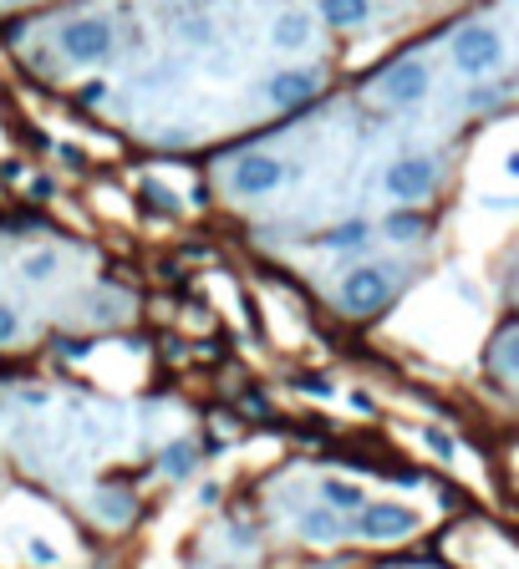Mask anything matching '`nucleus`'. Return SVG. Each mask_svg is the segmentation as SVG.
Here are the masks:
<instances>
[{"label":"nucleus","instance_id":"nucleus-1","mask_svg":"<svg viewBox=\"0 0 519 569\" xmlns=\"http://www.w3.org/2000/svg\"><path fill=\"white\" fill-rule=\"evenodd\" d=\"M509 26L505 21H489V15H469L453 26L448 36V67L469 82H494V76H509Z\"/></svg>","mask_w":519,"mask_h":569},{"label":"nucleus","instance_id":"nucleus-2","mask_svg":"<svg viewBox=\"0 0 519 569\" xmlns=\"http://www.w3.org/2000/svg\"><path fill=\"white\" fill-rule=\"evenodd\" d=\"M402 285H408L402 264L362 260L337 280V310H342L346 321H371V316H382V310L398 300Z\"/></svg>","mask_w":519,"mask_h":569},{"label":"nucleus","instance_id":"nucleus-3","mask_svg":"<svg viewBox=\"0 0 519 569\" xmlns=\"http://www.w3.org/2000/svg\"><path fill=\"white\" fill-rule=\"evenodd\" d=\"M51 46H57V57L76 72H103L107 61H118V21L113 15H67L57 21L51 31Z\"/></svg>","mask_w":519,"mask_h":569},{"label":"nucleus","instance_id":"nucleus-4","mask_svg":"<svg viewBox=\"0 0 519 569\" xmlns=\"http://www.w3.org/2000/svg\"><path fill=\"white\" fill-rule=\"evenodd\" d=\"M371 92H377V103L392 107V112L423 107L433 97V51L428 46H408L398 57H387L382 67L371 72Z\"/></svg>","mask_w":519,"mask_h":569},{"label":"nucleus","instance_id":"nucleus-5","mask_svg":"<svg viewBox=\"0 0 519 569\" xmlns=\"http://www.w3.org/2000/svg\"><path fill=\"white\" fill-rule=\"evenodd\" d=\"M285 178H291L285 158L250 147V153H239V158L224 168V193H229V199H239V204H255V199H270V193H281Z\"/></svg>","mask_w":519,"mask_h":569},{"label":"nucleus","instance_id":"nucleus-6","mask_svg":"<svg viewBox=\"0 0 519 569\" xmlns=\"http://www.w3.org/2000/svg\"><path fill=\"white\" fill-rule=\"evenodd\" d=\"M417 524H423V513L398 503V498H367V503L346 519V534L362 544H398V540H408V534H417Z\"/></svg>","mask_w":519,"mask_h":569},{"label":"nucleus","instance_id":"nucleus-7","mask_svg":"<svg viewBox=\"0 0 519 569\" xmlns=\"http://www.w3.org/2000/svg\"><path fill=\"white\" fill-rule=\"evenodd\" d=\"M438 163L423 158V153H408V158L398 163H387V174H382V193L387 199H398V204H423V199H433L438 193Z\"/></svg>","mask_w":519,"mask_h":569},{"label":"nucleus","instance_id":"nucleus-8","mask_svg":"<svg viewBox=\"0 0 519 569\" xmlns=\"http://www.w3.org/2000/svg\"><path fill=\"white\" fill-rule=\"evenodd\" d=\"M321 87H327V72L321 67H275L266 76V103L275 112H296V107H311Z\"/></svg>","mask_w":519,"mask_h":569},{"label":"nucleus","instance_id":"nucleus-9","mask_svg":"<svg viewBox=\"0 0 519 569\" xmlns=\"http://www.w3.org/2000/svg\"><path fill=\"white\" fill-rule=\"evenodd\" d=\"M311 36H316V15H311V5H285L275 21H270V46L275 51H306L311 46Z\"/></svg>","mask_w":519,"mask_h":569},{"label":"nucleus","instance_id":"nucleus-10","mask_svg":"<svg viewBox=\"0 0 519 569\" xmlns=\"http://www.w3.org/2000/svg\"><path fill=\"white\" fill-rule=\"evenodd\" d=\"M484 361H489V371H494L499 387H515V377H519V325L515 321H505L499 331H494Z\"/></svg>","mask_w":519,"mask_h":569},{"label":"nucleus","instance_id":"nucleus-11","mask_svg":"<svg viewBox=\"0 0 519 569\" xmlns=\"http://www.w3.org/2000/svg\"><path fill=\"white\" fill-rule=\"evenodd\" d=\"M311 15L331 31H362L371 26V0H316Z\"/></svg>","mask_w":519,"mask_h":569},{"label":"nucleus","instance_id":"nucleus-12","mask_svg":"<svg viewBox=\"0 0 519 569\" xmlns=\"http://www.w3.org/2000/svg\"><path fill=\"white\" fill-rule=\"evenodd\" d=\"M296 534L306 544H337V540H346V519L342 513H331L327 503H316V509H306L296 519Z\"/></svg>","mask_w":519,"mask_h":569},{"label":"nucleus","instance_id":"nucleus-13","mask_svg":"<svg viewBox=\"0 0 519 569\" xmlns=\"http://www.w3.org/2000/svg\"><path fill=\"white\" fill-rule=\"evenodd\" d=\"M92 513H97L107 529H128L138 513V498L128 494V488H103V494H92Z\"/></svg>","mask_w":519,"mask_h":569},{"label":"nucleus","instance_id":"nucleus-14","mask_svg":"<svg viewBox=\"0 0 519 569\" xmlns=\"http://www.w3.org/2000/svg\"><path fill=\"white\" fill-rule=\"evenodd\" d=\"M321 503H327L331 513H342V519H352L362 503H367V488L352 478H327L321 483Z\"/></svg>","mask_w":519,"mask_h":569},{"label":"nucleus","instance_id":"nucleus-15","mask_svg":"<svg viewBox=\"0 0 519 569\" xmlns=\"http://www.w3.org/2000/svg\"><path fill=\"white\" fill-rule=\"evenodd\" d=\"M382 234L392 239V245H417V239L428 234V214H417V209L402 204V209H392V214L382 220Z\"/></svg>","mask_w":519,"mask_h":569},{"label":"nucleus","instance_id":"nucleus-16","mask_svg":"<svg viewBox=\"0 0 519 569\" xmlns=\"http://www.w3.org/2000/svg\"><path fill=\"white\" fill-rule=\"evenodd\" d=\"M193 467H199V442L193 438H178L158 453V473H164V478H189Z\"/></svg>","mask_w":519,"mask_h":569},{"label":"nucleus","instance_id":"nucleus-17","mask_svg":"<svg viewBox=\"0 0 519 569\" xmlns=\"http://www.w3.org/2000/svg\"><path fill=\"white\" fill-rule=\"evenodd\" d=\"M61 270V249L57 245H42L31 249L26 260H21V280H31V285H46V280Z\"/></svg>","mask_w":519,"mask_h":569},{"label":"nucleus","instance_id":"nucleus-18","mask_svg":"<svg viewBox=\"0 0 519 569\" xmlns=\"http://www.w3.org/2000/svg\"><path fill=\"white\" fill-rule=\"evenodd\" d=\"M371 239V224L367 220H346V224H337V229H327L316 245L321 249H362Z\"/></svg>","mask_w":519,"mask_h":569},{"label":"nucleus","instance_id":"nucleus-19","mask_svg":"<svg viewBox=\"0 0 519 569\" xmlns=\"http://www.w3.org/2000/svg\"><path fill=\"white\" fill-rule=\"evenodd\" d=\"M423 442H428V453L438 458V463H453V458H459V442L448 438V432H438V427H428V432H423Z\"/></svg>","mask_w":519,"mask_h":569},{"label":"nucleus","instance_id":"nucleus-20","mask_svg":"<svg viewBox=\"0 0 519 569\" xmlns=\"http://www.w3.org/2000/svg\"><path fill=\"white\" fill-rule=\"evenodd\" d=\"M15 336H21V310L0 300V346H11Z\"/></svg>","mask_w":519,"mask_h":569},{"label":"nucleus","instance_id":"nucleus-21","mask_svg":"<svg viewBox=\"0 0 519 569\" xmlns=\"http://www.w3.org/2000/svg\"><path fill=\"white\" fill-rule=\"evenodd\" d=\"M26 555H31V565H42V569L61 565V555H57V549H51L46 540H31V544H26Z\"/></svg>","mask_w":519,"mask_h":569},{"label":"nucleus","instance_id":"nucleus-22","mask_svg":"<svg viewBox=\"0 0 519 569\" xmlns=\"http://www.w3.org/2000/svg\"><path fill=\"white\" fill-rule=\"evenodd\" d=\"M296 387H300V392H311V396H321V402H327V396L337 392V387H331V377H300Z\"/></svg>","mask_w":519,"mask_h":569},{"label":"nucleus","instance_id":"nucleus-23","mask_svg":"<svg viewBox=\"0 0 519 569\" xmlns=\"http://www.w3.org/2000/svg\"><path fill=\"white\" fill-rule=\"evenodd\" d=\"M220 498H224V488H220V483H199V503H204V509H214Z\"/></svg>","mask_w":519,"mask_h":569},{"label":"nucleus","instance_id":"nucleus-24","mask_svg":"<svg viewBox=\"0 0 519 569\" xmlns=\"http://www.w3.org/2000/svg\"><path fill=\"white\" fill-rule=\"evenodd\" d=\"M346 402H352V412H362V417H371V412H377V402H371L367 392H352Z\"/></svg>","mask_w":519,"mask_h":569},{"label":"nucleus","instance_id":"nucleus-25","mask_svg":"<svg viewBox=\"0 0 519 569\" xmlns=\"http://www.w3.org/2000/svg\"><path fill=\"white\" fill-rule=\"evenodd\" d=\"M57 351H61V356H87L92 341H57Z\"/></svg>","mask_w":519,"mask_h":569},{"label":"nucleus","instance_id":"nucleus-26","mask_svg":"<svg viewBox=\"0 0 519 569\" xmlns=\"http://www.w3.org/2000/svg\"><path fill=\"white\" fill-rule=\"evenodd\" d=\"M21 5H42V0H0V11H21Z\"/></svg>","mask_w":519,"mask_h":569},{"label":"nucleus","instance_id":"nucleus-27","mask_svg":"<svg viewBox=\"0 0 519 569\" xmlns=\"http://www.w3.org/2000/svg\"><path fill=\"white\" fill-rule=\"evenodd\" d=\"M220 569H235V565H220Z\"/></svg>","mask_w":519,"mask_h":569}]
</instances>
